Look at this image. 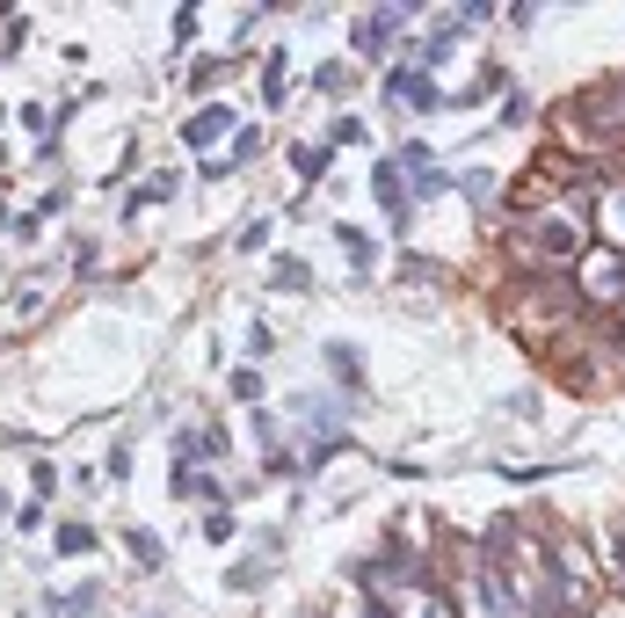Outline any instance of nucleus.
Here are the masks:
<instances>
[{
    "label": "nucleus",
    "mask_w": 625,
    "mask_h": 618,
    "mask_svg": "<svg viewBox=\"0 0 625 618\" xmlns=\"http://www.w3.org/2000/svg\"><path fill=\"white\" fill-rule=\"evenodd\" d=\"M430 22V0H379V8H364V15H349V66L371 73V66H393V52L407 44V36Z\"/></svg>",
    "instance_id": "nucleus-1"
},
{
    "label": "nucleus",
    "mask_w": 625,
    "mask_h": 618,
    "mask_svg": "<svg viewBox=\"0 0 625 618\" xmlns=\"http://www.w3.org/2000/svg\"><path fill=\"white\" fill-rule=\"evenodd\" d=\"M574 306L582 313H604V320H625V247H596L590 241V255L574 263Z\"/></svg>",
    "instance_id": "nucleus-2"
},
{
    "label": "nucleus",
    "mask_w": 625,
    "mask_h": 618,
    "mask_svg": "<svg viewBox=\"0 0 625 618\" xmlns=\"http://www.w3.org/2000/svg\"><path fill=\"white\" fill-rule=\"evenodd\" d=\"M277 415H284V429H298V444H320V437H357V407L342 401V393H312V386H298V393H284L277 401Z\"/></svg>",
    "instance_id": "nucleus-3"
},
{
    "label": "nucleus",
    "mask_w": 625,
    "mask_h": 618,
    "mask_svg": "<svg viewBox=\"0 0 625 618\" xmlns=\"http://www.w3.org/2000/svg\"><path fill=\"white\" fill-rule=\"evenodd\" d=\"M241 124H247V117H241V109L226 103V95H219V103H190V117L174 124V139L190 146L197 160H211V153H219V146H233V131H241Z\"/></svg>",
    "instance_id": "nucleus-4"
},
{
    "label": "nucleus",
    "mask_w": 625,
    "mask_h": 618,
    "mask_svg": "<svg viewBox=\"0 0 625 618\" xmlns=\"http://www.w3.org/2000/svg\"><path fill=\"white\" fill-rule=\"evenodd\" d=\"M371 204H379L385 212V226L400 233V241H407V233H415V196H407V168H400L393 153H371Z\"/></svg>",
    "instance_id": "nucleus-5"
},
{
    "label": "nucleus",
    "mask_w": 625,
    "mask_h": 618,
    "mask_svg": "<svg viewBox=\"0 0 625 618\" xmlns=\"http://www.w3.org/2000/svg\"><path fill=\"white\" fill-rule=\"evenodd\" d=\"M393 160H400V168H407V196H415V212H422V204H436V196H452V168H444V160H436V146L430 139H400L393 146Z\"/></svg>",
    "instance_id": "nucleus-6"
},
{
    "label": "nucleus",
    "mask_w": 625,
    "mask_h": 618,
    "mask_svg": "<svg viewBox=\"0 0 625 618\" xmlns=\"http://www.w3.org/2000/svg\"><path fill=\"white\" fill-rule=\"evenodd\" d=\"M335 247L349 255V291H371V277H379V263H385V247H379V233L371 226H357V219H335Z\"/></svg>",
    "instance_id": "nucleus-7"
},
{
    "label": "nucleus",
    "mask_w": 625,
    "mask_h": 618,
    "mask_svg": "<svg viewBox=\"0 0 625 618\" xmlns=\"http://www.w3.org/2000/svg\"><path fill=\"white\" fill-rule=\"evenodd\" d=\"M109 604V583H44L36 589V618H95Z\"/></svg>",
    "instance_id": "nucleus-8"
},
{
    "label": "nucleus",
    "mask_w": 625,
    "mask_h": 618,
    "mask_svg": "<svg viewBox=\"0 0 625 618\" xmlns=\"http://www.w3.org/2000/svg\"><path fill=\"white\" fill-rule=\"evenodd\" d=\"M320 371L335 379V393H342L349 407L371 393V371H364V356H357V342H349V335H328V342H320Z\"/></svg>",
    "instance_id": "nucleus-9"
},
{
    "label": "nucleus",
    "mask_w": 625,
    "mask_h": 618,
    "mask_svg": "<svg viewBox=\"0 0 625 618\" xmlns=\"http://www.w3.org/2000/svg\"><path fill=\"white\" fill-rule=\"evenodd\" d=\"M247 66H255V58H233V52L190 58V66H182V88H190V103H219V88H233Z\"/></svg>",
    "instance_id": "nucleus-10"
},
{
    "label": "nucleus",
    "mask_w": 625,
    "mask_h": 618,
    "mask_svg": "<svg viewBox=\"0 0 625 618\" xmlns=\"http://www.w3.org/2000/svg\"><path fill=\"white\" fill-rule=\"evenodd\" d=\"M284 168L298 175V190H306V196H320L335 182V146L328 139H292V146H284Z\"/></svg>",
    "instance_id": "nucleus-11"
},
{
    "label": "nucleus",
    "mask_w": 625,
    "mask_h": 618,
    "mask_svg": "<svg viewBox=\"0 0 625 618\" xmlns=\"http://www.w3.org/2000/svg\"><path fill=\"white\" fill-rule=\"evenodd\" d=\"M262 291H284V299H306V291H320V277H312V263L298 255V247H277L269 255V269H262Z\"/></svg>",
    "instance_id": "nucleus-12"
},
{
    "label": "nucleus",
    "mask_w": 625,
    "mask_h": 618,
    "mask_svg": "<svg viewBox=\"0 0 625 618\" xmlns=\"http://www.w3.org/2000/svg\"><path fill=\"white\" fill-rule=\"evenodd\" d=\"M255 81H262V109L284 117V103H292V52H284V44L255 52Z\"/></svg>",
    "instance_id": "nucleus-13"
},
{
    "label": "nucleus",
    "mask_w": 625,
    "mask_h": 618,
    "mask_svg": "<svg viewBox=\"0 0 625 618\" xmlns=\"http://www.w3.org/2000/svg\"><path fill=\"white\" fill-rule=\"evenodd\" d=\"M174 196H182V168H153V182L124 190L117 219H124V226H139V212H153V204H174Z\"/></svg>",
    "instance_id": "nucleus-14"
},
{
    "label": "nucleus",
    "mask_w": 625,
    "mask_h": 618,
    "mask_svg": "<svg viewBox=\"0 0 625 618\" xmlns=\"http://www.w3.org/2000/svg\"><path fill=\"white\" fill-rule=\"evenodd\" d=\"M117 546L139 575H168V539H160L153 524H117Z\"/></svg>",
    "instance_id": "nucleus-15"
},
{
    "label": "nucleus",
    "mask_w": 625,
    "mask_h": 618,
    "mask_svg": "<svg viewBox=\"0 0 625 618\" xmlns=\"http://www.w3.org/2000/svg\"><path fill=\"white\" fill-rule=\"evenodd\" d=\"M219 583H226V597H262V589L277 583V561H262V553H241V561H233Z\"/></svg>",
    "instance_id": "nucleus-16"
},
{
    "label": "nucleus",
    "mask_w": 625,
    "mask_h": 618,
    "mask_svg": "<svg viewBox=\"0 0 625 618\" xmlns=\"http://www.w3.org/2000/svg\"><path fill=\"white\" fill-rule=\"evenodd\" d=\"M95 546H103V524H87V516H59L52 524V553L59 561H87Z\"/></svg>",
    "instance_id": "nucleus-17"
},
{
    "label": "nucleus",
    "mask_w": 625,
    "mask_h": 618,
    "mask_svg": "<svg viewBox=\"0 0 625 618\" xmlns=\"http://www.w3.org/2000/svg\"><path fill=\"white\" fill-rule=\"evenodd\" d=\"M415 117H444V88H436V73L415 66V81H407V95H400V124H415Z\"/></svg>",
    "instance_id": "nucleus-18"
},
{
    "label": "nucleus",
    "mask_w": 625,
    "mask_h": 618,
    "mask_svg": "<svg viewBox=\"0 0 625 618\" xmlns=\"http://www.w3.org/2000/svg\"><path fill=\"white\" fill-rule=\"evenodd\" d=\"M277 226H284L277 212H247L241 226H233V255H269V247H277Z\"/></svg>",
    "instance_id": "nucleus-19"
},
{
    "label": "nucleus",
    "mask_w": 625,
    "mask_h": 618,
    "mask_svg": "<svg viewBox=\"0 0 625 618\" xmlns=\"http://www.w3.org/2000/svg\"><path fill=\"white\" fill-rule=\"evenodd\" d=\"M452 190L458 196H473V204H480V212H487V204H502V175H495V168H487V160H473V168H452Z\"/></svg>",
    "instance_id": "nucleus-20"
},
{
    "label": "nucleus",
    "mask_w": 625,
    "mask_h": 618,
    "mask_svg": "<svg viewBox=\"0 0 625 618\" xmlns=\"http://www.w3.org/2000/svg\"><path fill=\"white\" fill-rule=\"evenodd\" d=\"M226 459H233V429L211 423V415H197V466H204V473H219Z\"/></svg>",
    "instance_id": "nucleus-21"
},
{
    "label": "nucleus",
    "mask_w": 625,
    "mask_h": 618,
    "mask_svg": "<svg viewBox=\"0 0 625 618\" xmlns=\"http://www.w3.org/2000/svg\"><path fill=\"white\" fill-rule=\"evenodd\" d=\"M226 401L233 407H269V379H262V364H233L226 371Z\"/></svg>",
    "instance_id": "nucleus-22"
},
{
    "label": "nucleus",
    "mask_w": 625,
    "mask_h": 618,
    "mask_svg": "<svg viewBox=\"0 0 625 618\" xmlns=\"http://www.w3.org/2000/svg\"><path fill=\"white\" fill-rule=\"evenodd\" d=\"M328 146H335V153L371 146V117H364V109H335V117H328Z\"/></svg>",
    "instance_id": "nucleus-23"
},
{
    "label": "nucleus",
    "mask_w": 625,
    "mask_h": 618,
    "mask_svg": "<svg viewBox=\"0 0 625 618\" xmlns=\"http://www.w3.org/2000/svg\"><path fill=\"white\" fill-rule=\"evenodd\" d=\"M306 81H312V95H328V103H342V95L357 88V66H349V58H320V66H312Z\"/></svg>",
    "instance_id": "nucleus-24"
},
{
    "label": "nucleus",
    "mask_w": 625,
    "mask_h": 618,
    "mask_svg": "<svg viewBox=\"0 0 625 618\" xmlns=\"http://www.w3.org/2000/svg\"><path fill=\"white\" fill-rule=\"evenodd\" d=\"M262 153H269V131H262V124H241V131H233V146H226V168L241 175V168H255Z\"/></svg>",
    "instance_id": "nucleus-25"
},
{
    "label": "nucleus",
    "mask_w": 625,
    "mask_h": 618,
    "mask_svg": "<svg viewBox=\"0 0 625 618\" xmlns=\"http://www.w3.org/2000/svg\"><path fill=\"white\" fill-rule=\"evenodd\" d=\"M197 30H204V8H197V0H190V8H174V22H168V36H174V44H168V66L190 52V36H197Z\"/></svg>",
    "instance_id": "nucleus-26"
},
{
    "label": "nucleus",
    "mask_w": 625,
    "mask_h": 618,
    "mask_svg": "<svg viewBox=\"0 0 625 618\" xmlns=\"http://www.w3.org/2000/svg\"><path fill=\"white\" fill-rule=\"evenodd\" d=\"M197 531H204V546H233V539H241V510H204Z\"/></svg>",
    "instance_id": "nucleus-27"
},
{
    "label": "nucleus",
    "mask_w": 625,
    "mask_h": 618,
    "mask_svg": "<svg viewBox=\"0 0 625 618\" xmlns=\"http://www.w3.org/2000/svg\"><path fill=\"white\" fill-rule=\"evenodd\" d=\"M241 356H247V364H269V356H277V328H269V320H247Z\"/></svg>",
    "instance_id": "nucleus-28"
},
{
    "label": "nucleus",
    "mask_w": 625,
    "mask_h": 618,
    "mask_svg": "<svg viewBox=\"0 0 625 618\" xmlns=\"http://www.w3.org/2000/svg\"><path fill=\"white\" fill-rule=\"evenodd\" d=\"M531 109H539V103H531V88H509V95H502V117H495V124H502V131H531Z\"/></svg>",
    "instance_id": "nucleus-29"
},
{
    "label": "nucleus",
    "mask_w": 625,
    "mask_h": 618,
    "mask_svg": "<svg viewBox=\"0 0 625 618\" xmlns=\"http://www.w3.org/2000/svg\"><path fill=\"white\" fill-rule=\"evenodd\" d=\"M452 15L466 22V36H480V30H495V22H502V8H495V0H458Z\"/></svg>",
    "instance_id": "nucleus-30"
},
{
    "label": "nucleus",
    "mask_w": 625,
    "mask_h": 618,
    "mask_svg": "<svg viewBox=\"0 0 625 618\" xmlns=\"http://www.w3.org/2000/svg\"><path fill=\"white\" fill-rule=\"evenodd\" d=\"M8 524H15L22 539H36V531H52V502H15V510H8Z\"/></svg>",
    "instance_id": "nucleus-31"
},
{
    "label": "nucleus",
    "mask_w": 625,
    "mask_h": 618,
    "mask_svg": "<svg viewBox=\"0 0 625 618\" xmlns=\"http://www.w3.org/2000/svg\"><path fill=\"white\" fill-rule=\"evenodd\" d=\"M197 473H204V466H182V459H174L168 466V502H182V510H190V502H197Z\"/></svg>",
    "instance_id": "nucleus-32"
},
{
    "label": "nucleus",
    "mask_w": 625,
    "mask_h": 618,
    "mask_svg": "<svg viewBox=\"0 0 625 618\" xmlns=\"http://www.w3.org/2000/svg\"><path fill=\"white\" fill-rule=\"evenodd\" d=\"M131 473H139V466H131V437H117V444H109V459H103V480H109V488H124Z\"/></svg>",
    "instance_id": "nucleus-33"
},
{
    "label": "nucleus",
    "mask_w": 625,
    "mask_h": 618,
    "mask_svg": "<svg viewBox=\"0 0 625 618\" xmlns=\"http://www.w3.org/2000/svg\"><path fill=\"white\" fill-rule=\"evenodd\" d=\"M400 284H452V269L422 263V255H400Z\"/></svg>",
    "instance_id": "nucleus-34"
},
{
    "label": "nucleus",
    "mask_w": 625,
    "mask_h": 618,
    "mask_svg": "<svg viewBox=\"0 0 625 618\" xmlns=\"http://www.w3.org/2000/svg\"><path fill=\"white\" fill-rule=\"evenodd\" d=\"M103 269V241L95 233H73V277H95Z\"/></svg>",
    "instance_id": "nucleus-35"
},
{
    "label": "nucleus",
    "mask_w": 625,
    "mask_h": 618,
    "mask_svg": "<svg viewBox=\"0 0 625 618\" xmlns=\"http://www.w3.org/2000/svg\"><path fill=\"white\" fill-rule=\"evenodd\" d=\"M44 226H52V219H44V212H36V204H30V212H15V226H8V241H15V247H36V241H44Z\"/></svg>",
    "instance_id": "nucleus-36"
},
{
    "label": "nucleus",
    "mask_w": 625,
    "mask_h": 618,
    "mask_svg": "<svg viewBox=\"0 0 625 618\" xmlns=\"http://www.w3.org/2000/svg\"><path fill=\"white\" fill-rule=\"evenodd\" d=\"M44 306H52V299H44V284H30V291H15V299H8V320L22 328V320H36Z\"/></svg>",
    "instance_id": "nucleus-37"
},
{
    "label": "nucleus",
    "mask_w": 625,
    "mask_h": 618,
    "mask_svg": "<svg viewBox=\"0 0 625 618\" xmlns=\"http://www.w3.org/2000/svg\"><path fill=\"white\" fill-rule=\"evenodd\" d=\"M59 494V466L52 459H30V502H52Z\"/></svg>",
    "instance_id": "nucleus-38"
},
{
    "label": "nucleus",
    "mask_w": 625,
    "mask_h": 618,
    "mask_svg": "<svg viewBox=\"0 0 625 618\" xmlns=\"http://www.w3.org/2000/svg\"><path fill=\"white\" fill-rule=\"evenodd\" d=\"M509 30H517V36H531V30H539V22H545V8H539V0H523V8H509Z\"/></svg>",
    "instance_id": "nucleus-39"
},
{
    "label": "nucleus",
    "mask_w": 625,
    "mask_h": 618,
    "mask_svg": "<svg viewBox=\"0 0 625 618\" xmlns=\"http://www.w3.org/2000/svg\"><path fill=\"white\" fill-rule=\"evenodd\" d=\"M66 488H73V494H81V502H87V494L103 488V466H66Z\"/></svg>",
    "instance_id": "nucleus-40"
},
{
    "label": "nucleus",
    "mask_w": 625,
    "mask_h": 618,
    "mask_svg": "<svg viewBox=\"0 0 625 618\" xmlns=\"http://www.w3.org/2000/svg\"><path fill=\"white\" fill-rule=\"evenodd\" d=\"M197 182H233V168H226V153H211V160H197Z\"/></svg>",
    "instance_id": "nucleus-41"
},
{
    "label": "nucleus",
    "mask_w": 625,
    "mask_h": 618,
    "mask_svg": "<svg viewBox=\"0 0 625 618\" xmlns=\"http://www.w3.org/2000/svg\"><path fill=\"white\" fill-rule=\"evenodd\" d=\"M509 415L517 423H539V393H509Z\"/></svg>",
    "instance_id": "nucleus-42"
},
{
    "label": "nucleus",
    "mask_w": 625,
    "mask_h": 618,
    "mask_svg": "<svg viewBox=\"0 0 625 618\" xmlns=\"http://www.w3.org/2000/svg\"><path fill=\"white\" fill-rule=\"evenodd\" d=\"M385 473H393V480H422L430 466H422V459H385Z\"/></svg>",
    "instance_id": "nucleus-43"
},
{
    "label": "nucleus",
    "mask_w": 625,
    "mask_h": 618,
    "mask_svg": "<svg viewBox=\"0 0 625 618\" xmlns=\"http://www.w3.org/2000/svg\"><path fill=\"white\" fill-rule=\"evenodd\" d=\"M139 618H168V611H139Z\"/></svg>",
    "instance_id": "nucleus-44"
}]
</instances>
